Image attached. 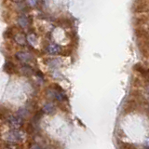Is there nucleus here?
<instances>
[{"mask_svg": "<svg viewBox=\"0 0 149 149\" xmlns=\"http://www.w3.org/2000/svg\"><path fill=\"white\" fill-rule=\"evenodd\" d=\"M4 149H19V147L14 143H10V144H8V146H5Z\"/></svg>", "mask_w": 149, "mask_h": 149, "instance_id": "11", "label": "nucleus"}, {"mask_svg": "<svg viewBox=\"0 0 149 149\" xmlns=\"http://www.w3.org/2000/svg\"><path fill=\"white\" fill-rule=\"evenodd\" d=\"M15 57L20 61V62L23 63H28L33 61L34 57H33V55L29 52H27V51H18V52L15 54Z\"/></svg>", "mask_w": 149, "mask_h": 149, "instance_id": "3", "label": "nucleus"}, {"mask_svg": "<svg viewBox=\"0 0 149 149\" xmlns=\"http://www.w3.org/2000/svg\"><path fill=\"white\" fill-rule=\"evenodd\" d=\"M6 71L8 73H12L14 71V64L10 62L7 63L6 64Z\"/></svg>", "mask_w": 149, "mask_h": 149, "instance_id": "9", "label": "nucleus"}, {"mask_svg": "<svg viewBox=\"0 0 149 149\" xmlns=\"http://www.w3.org/2000/svg\"><path fill=\"white\" fill-rule=\"evenodd\" d=\"M15 41L19 45L23 46V45H25V43H26V37H25L24 35L22 34V33H19V34H17L15 36Z\"/></svg>", "mask_w": 149, "mask_h": 149, "instance_id": "8", "label": "nucleus"}, {"mask_svg": "<svg viewBox=\"0 0 149 149\" xmlns=\"http://www.w3.org/2000/svg\"><path fill=\"white\" fill-rule=\"evenodd\" d=\"M30 149H43V148H42V147L39 146V144H37V143H34V144H32V146H31Z\"/></svg>", "mask_w": 149, "mask_h": 149, "instance_id": "12", "label": "nucleus"}, {"mask_svg": "<svg viewBox=\"0 0 149 149\" xmlns=\"http://www.w3.org/2000/svg\"><path fill=\"white\" fill-rule=\"evenodd\" d=\"M7 121L8 125L12 128V130H20L21 127L22 126L23 121L22 119L18 116L10 115L7 118Z\"/></svg>", "mask_w": 149, "mask_h": 149, "instance_id": "2", "label": "nucleus"}, {"mask_svg": "<svg viewBox=\"0 0 149 149\" xmlns=\"http://www.w3.org/2000/svg\"><path fill=\"white\" fill-rule=\"evenodd\" d=\"M58 88H54V90L52 91H51V97L54 98V99H56L57 101H64L66 100V94L64 93V91L62 90V88H60L59 86H56Z\"/></svg>", "mask_w": 149, "mask_h": 149, "instance_id": "4", "label": "nucleus"}, {"mask_svg": "<svg viewBox=\"0 0 149 149\" xmlns=\"http://www.w3.org/2000/svg\"><path fill=\"white\" fill-rule=\"evenodd\" d=\"M18 23L22 28H26L28 25H29L30 20H29V18H28V16L26 15V14L22 13V15H20L18 18Z\"/></svg>", "mask_w": 149, "mask_h": 149, "instance_id": "6", "label": "nucleus"}, {"mask_svg": "<svg viewBox=\"0 0 149 149\" xmlns=\"http://www.w3.org/2000/svg\"><path fill=\"white\" fill-rule=\"evenodd\" d=\"M25 137V134L23 132L20 130H11L10 132H8L6 135L7 141L10 143H19L22 142Z\"/></svg>", "mask_w": 149, "mask_h": 149, "instance_id": "1", "label": "nucleus"}, {"mask_svg": "<svg viewBox=\"0 0 149 149\" xmlns=\"http://www.w3.org/2000/svg\"><path fill=\"white\" fill-rule=\"evenodd\" d=\"M28 41H29L32 45H35L36 41V36H33V35H30V36H29V37H28Z\"/></svg>", "mask_w": 149, "mask_h": 149, "instance_id": "10", "label": "nucleus"}, {"mask_svg": "<svg viewBox=\"0 0 149 149\" xmlns=\"http://www.w3.org/2000/svg\"><path fill=\"white\" fill-rule=\"evenodd\" d=\"M47 52L50 55H57L61 52V47L57 44H49L46 48Z\"/></svg>", "mask_w": 149, "mask_h": 149, "instance_id": "5", "label": "nucleus"}, {"mask_svg": "<svg viewBox=\"0 0 149 149\" xmlns=\"http://www.w3.org/2000/svg\"><path fill=\"white\" fill-rule=\"evenodd\" d=\"M42 111L47 115H50L55 112V105L53 104H51V102L46 104H44L43 108H42Z\"/></svg>", "mask_w": 149, "mask_h": 149, "instance_id": "7", "label": "nucleus"}, {"mask_svg": "<svg viewBox=\"0 0 149 149\" xmlns=\"http://www.w3.org/2000/svg\"><path fill=\"white\" fill-rule=\"evenodd\" d=\"M26 3L29 5V6H31V7H35L38 2H37V1H27Z\"/></svg>", "mask_w": 149, "mask_h": 149, "instance_id": "13", "label": "nucleus"}]
</instances>
